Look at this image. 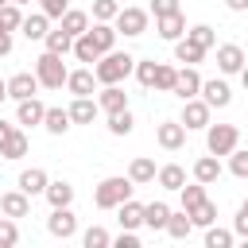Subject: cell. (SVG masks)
Returning <instances> with one entry per match:
<instances>
[{
    "label": "cell",
    "mask_w": 248,
    "mask_h": 248,
    "mask_svg": "<svg viewBox=\"0 0 248 248\" xmlns=\"http://www.w3.org/2000/svg\"><path fill=\"white\" fill-rule=\"evenodd\" d=\"M240 85L248 89V62H244V70H240Z\"/></svg>",
    "instance_id": "cell-54"
},
{
    "label": "cell",
    "mask_w": 248,
    "mask_h": 248,
    "mask_svg": "<svg viewBox=\"0 0 248 248\" xmlns=\"http://www.w3.org/2000/svg\"><path fill=\"white\" fill-rule=\"evenodd\" d=\"M46 232H50V236H58V240H70V236L78 232V217L70 213V205L50 209V217H46Z\"/></svg>",
    "instance_id": "cell-6"
},
{
    "label": "cell",
    "mask_w": 248,
    "mask_h": 248,
    "mask_svg": "<svg viewBox=\"0 0 248 248\" xmlns=\"http://www.w3.org/2000/svg\"><path fill=\"white\" fill-rule=\"evenodd\" d=\"M202 101H205L209 108H225V105L232 101V89H229V81H221V78H209V81H202Z\"/></svg>",
    "instance_id": "cell-8"
},
{
    "label": "cell",
    "mask_w": 248,
    "mask_h": 248,
    "mask_svg": "<svg viewBox=\"0 0 248 248\" xmlns=\"http://www.w3.org/2000/svg\"><path fill=\"white\" fill-rule=\"evenodd\" d=\"M136 190V182L128 174H112V178H101L97 190H93V205L97 209H120V202H128Z\"/></svg>",
    "instance_id": "cell-2"
},
{
    "label": "cell",
    "mask_w": 248,
    "mask_h": 248,
    "mask_svg": "<svg viewBox=\"0 0 248 248\" xmlns=\"http://www.w3.org/2000/svg\"><path fill=\"white\" fill-rule=\"evenodd\" d=\"M16 4H31V0H16Z\"/></svg>",
    "instance_id": "cell-58"
},
{
    "label": "cell",
    "mask_w": 248,
    "mask_h": 248,
    "mask_svg": "<svg viewBox=\"0 0 248 248\" xmlns=\"http://www.w3.org/2000/svg\"><path fill=\"white\" fill-rule=\"evenodd\" d=\"M39 8H43L50 19H62V16H66V8H70V0H39Z\"/></svg>",
    "instance_id": "cell-47"
},
{
    "label": "cell",
    "mask_w": 248,
    "mask_h": 248,
    "mask_svg": "<svg viewBox=\"0 0 248 248\" xmlns=\"http://www.w3.org/2000/svg\"><path fill=\"white\" fill-rule=\"evenodd\" d=\"M0 23H4L8 31H19V27H23V12H19V4H16V0L0 8Z\"/></svg>",
    "instance_id": "cell-43"
},
{
    "label": "cell",
    "mask_w": 248,
    "mask_h": 248,
    "mask_svg": "<svg viewBox=\"0 0 248 248\" xmlns=\"http://www.w3.org/2000/svg\"><path fill=\"white\" fill-rule=\"evenodd\" d=\"M74 58H78V62H89V66H93L97 58H101V46L93 43V35H89V31L74 39Z\"/></svg>",
    "instance_id": "cell-27"
},
{
    "label": "cell",
    "mask_w": 248,
    "mask_h": 248,
    "mask_svg": "<svg viewBox=\"0 0 248 248\" xmlns=\"http://www.w3.org/2000/svg\"><path fill=\"white\" fill-rule=\"evenodd\" d=\"M43 198L50 202V209L70 205V202H74V186H70L66 178H54V182H46V194H43Z\"/></svg>",
    "instance_id": "cell-21"
},
{
    "label": "cell",
    "mask_w": 248,
    "mask_h": 248,
    "mask_svg": "<svg viewBox=\"0 0 248 248\" xmlns=\"http://www.w3.org/2000/svg\"><path fill=\"white\" fill-rule=\"evenodd\" d=\"M159 186H163V190H182V186H186V170H182L178 163L159 167Z\"/></svg>",
    "instance_id": "cell-30"
},
{
    "label": "cell",
    "mask_w": 248,
    "mask_h": 248,
    "mask_svg": "<svg viewBox=\"0 0 248 248\" xmlns=\"http://www.w3.org/2000/svg\"><path fill=\"white\" fill-rule=\"evenodd\" d=\"M229 170H232L236 178H248V151H232V155H229Z\"/></svg>",
    "instance_id": "cell-46"
},
{
    "label": "cell",
    "mask_w": 248,
    "mask_h": 248,
    "mask_svg": "<svg viewBox=\"0 0 248 248\" xmlns=\"http://www.w3.org/2000/svg\"><path fill=\"white\" fill-rule=\"evenodd\" d=\"M4 54H12V31L0 23V58H4Z\"/></svg>",
    "instance_id": "cell-51"
},
{
    "label": "cell",
    "mask_w": 248,
    "mask_h": 248,
    "mask_svg": "<svg viewBox=\"0 0 248 248\" xmlns=\"http://www.w3.org/2000/svg\"><path fill=\"white\" fill-rule=\"evenodd\" d=\"M70 108H46V116H43V128L50 132V136H66L70 132Z\"/></svg>",
    "instance_id": "cell-25"
},
{
    "label": "cell",
    "mask_w": 248,
    "mask_h": 248,
    "mask_svg": "<svg viewBox=\"0 0 248 248\" xmlns=\"http://www.w3.org/2000/svg\"><path fill=\"white\" fill-rule=\"evenodd\" d=\"M35 78H39L43 89H62L66 78H70V70H66V62H62V54L43 50V54L35 58Z\"/></svg>",
    "instance_id": "cell-3"
},
{
    "label": "cell",
    "mask_w": 248,
    "mask_h": 248,
    "mask_svg": "<svg viewBox=\"0 0 248 248\" xmlns=\"http://www.w3.org/2000/svg\"><path fill=\"white\" fill-rule=\"evenodd\" d=\"M128 178H132L136 186H147V182H155V178H159V170H155V159H147V155H136V159H132V167H128Z\"/></svg>",
    "instance_id": "cell-16"
},
{
    "label": "cell",
    "mask_w": 248,
    "mask_h": 248,
    "mask_svg": "<svg viewBox=\"0 0 248 248\" xmlns=\"http://www.w3.org/2000/svg\"><path fill=\"white\" fill-rule=\"evenodd\" d=\"M232 240H236V232H229V229H217V225L205 229V248H229Z\"/></svg>",
    "instance_id": "cell-40"
},
{
    "label": "cell",
    "mask_w": 248,
    "mask_h": 248,
    "mask_svg": "<svg viewBox=\"0 0 248 248\" xmlns=\"http://www.w3.org/2000/svg\"><path fill=\"white\" fill-rule=\"evenodd\" d=\"M167 221H170V205H167V202H151V205H143V225H147L151 232L167 229Z\"/></svg>",
    "instance_id": "cell-22"
},
{
    "label": "cell",
    "mask_w": 248,
    "mask_h": 248,
    "mask_svg": "<svg viewBox=\"0 0 248 248\" xmlns=\"http://www.w3.org/2000/svg\"><path fill=\"white\" fill-rule=\"evenodd\" d=\"M244 50L236 46V43H225V46H217V70L221 74H240L244 70Z\"/></svg>",
    "instance_id": "cell-10"
},
{
    "label": "cell",
    "mask_w": 248,
    "mask_h": 248,
    "mask_svg": "<svg viewBox=\"0 0 248 248\" xmlns=\"http://www.w3.org/2000/svg\"><path fill=\"white\" fill-rule=\"evenodd\" d=\"M16 132V124H8V120H0V151H4V143H8V136Z\"/></svg>",
    "instance_id": "cell-52"
},
{
    "label": "cell",
    "mask_w": 248,
    "mask_h": 248,
    "mask_svg": "<svg viewBox=\"0 0 248 248\" xmlns=\"http://www.w3.org/2000/svg\"><path fill=\"white\" fill-rule=\"evenodd\" d=\"M132 70H136V58H132L128 50H108V54H101V58L93 62V74H97L101 85H120Z\"/></svg>",
    "instance_id": "cell-1"
},
{
    "label": "cell",
    "mask_w": 248,
    "mask_h": 248,
    "mask_svg": "<svg viewBox=\"0 0 248 248\" xmlns=\"http://www.w3.org/2000/svg\"><path fill=\"white\" fill-rule=\"evenodd\" d=\"M186 39H190V43H198L202 50H209V46L217 43V35H213V27H209V23H198V27H190V31H186Z\"/></svg>",
    "instance_id": "cell-38"
},
{
    "label": "cell",
    "mask_w": 248,
    "mask_h": 248,
    "mask_svg": "<svg viewBox=\"0 0 248 248\" xmlns=\"http://www.w3.org/2000/svg\"><path fill=\"white\" fill-rule=\"evenodd\" d=\"M174 81H178V70L167 66V62H159V70H155V89H159V93H170Z\"/></svg>",
    "instance_id": "cell-39"
},
{
    "label": "cell",
    "mask_w": 248,
    "mask_h": 248,
    "mask_svg": "<svg viewBox=\"0 0 248 248\" xmlns=\"http://www.w3.org/2000/svg\"><path fill=\"white\" fill-rule=\"evenodd\" d=\"M35 93H39V78H35V74L23 70V74H12V78H8V97H12V101H27V97H35Z\"/></svg>",
    "instance_id": "cell-12"
},
{
    "label": "cell",
    "mask_w": 248,
    "mask_h": 248,
    "mask_svg": "<svg viewBox=\"0 0 248 248\" xmlns=\"http://www.w3.org/2000/svg\"><path fill=\"white\" fill-rule=\"evenodd\" d=\"M93 85H97V74H93V70H70V78H66V89H70L74 97H89Z\"/></svg>",
    "instance_id": "cell-17"
},
{
    "label": "cell",
    "mask_w": 248,
    "mask_h": 248,
    "mask_svg": "<svg viewBox=\"0 0 248 248\" xmlns=\"http://www.w3.org/2000/svg\"><path fill=\"white\" fill-rule=\"evenodd\" d=\"M174 97H182V101H190V97H198L202 93V74L194 70V66H182L178 70V81H174V89H170Z\"/></svg>",
    "instance_id": "cell-11"
},
{
    "label": "cell",
    "mask_w": 248,
    "mask_h": 248,
    "mask_svg": "<svg viewBox=\"0 0 248 248\" xmlns=\"http://www.w3.org/2000/svg\"><path fill=\"white\" fill-rule=\"evenodd\" d=\"M232 232H236V236H244V240H248V213H244V209H240V213H236V221H232Z\"/></svg>",
    "instance_id": "cell-50"
},
{
    "label": "cell",
    "mask_w": 248,
    "mask_h": 248,
    "mask_svg": "<svg viewBox=\"0 0 248 248\" xmlns=\"http://www.w3.org/2000/svg\"><path fill=\"white\" fill-rule=\"evenodd\" d=\"M0 155H4V159H23V155H27V136L16 128V132L8 136V143H4V151H0Z\"/></svg>",
    "instance_id": "cell-36"
},
{
    "label": "cell",
    "mask_w": 248,
    "mask_h": 248,
    "mask_svg": "<svg viewBox=\"0 0 248 248\" xmlns=\"http://www.w3.org/2000/svg\"><path fill=\"white\" fill-rule=\"evenodd\" d=\"M97 105H101V112H120V108H128V93L120 85H105L97 93Z\"/></svg>",
    "instance_id": "cell-18"
},
{
    "label": "cell",
    "mask_w": 248,
    "mask_h": 248,
    "mask_svg": "<svg viewBox=\"0 0 248 248\" xmlns=\"http://www.w3.org/2000/svg\"><path fill=\"white\" fill-rule=\"evenodd\" d=\"M0 213H8V217H27V213H31V194H23V190L0 194Z\"/></svg>",
    "instance_id": "cell-14"
},
{
    "label": "cell",
    "mask_w": 248,
    "mask_h": 248,
    "mask_svg": "<svg viewBox=\"0 0 248 248\" xmlns=\"http://www.w3.org/2000/svg\"><path fill=\"white\" fill-rule=\"evenodd\" d=\"M190 229H194V221H190V213H186V209H182V213H170L167 232H170L174 240H186V236H190Z\"/></svg>",
    "instance_id": "cell-34"
},
{
    "label": "cell",
    "mask_w": 248,
    "mask_h": 248,
    "mask_svg": "<svg viewBox=\"0 0 248 248\" xmlns=\"http://www.w3.org/2000/svg\"><path fill=\"white\" fill-rule=\"evenodd\" d=\"M120 16V4L116 0H93V19L97 23H112Z\"/></svg>",
    "instance_id": "cell-41"
},
{
    "label": "cell",
    "mask_w": 248,
    "mask_h": 248,
    "mask_svg": "<svg viewBox=\"0 0 248 248\" xmlns=\"http://www.w3.org/2000/svg\"><path fill=\"white\" fill-rule=\"evenodd\" d=\"M186 213H190V221H194V225H202V229H209V225L217 221V205H213L209 198H205L202 205H194V209H186Z\"/></svg>",
    "instance_id": "cell-33"
},
{
    "label": "cell",
    "mask_w": 248,
    "mask_h": 248,
    "mask_svg": "<svg viewBox=\"0 0 248 248\" xmlns=\"http://www.w3.org/2000/svg\"><path fill=\"white\" fill-rule=\"evenodd\" d=\"M132 128H136V120H132V112H128V108L108 112V132H112V136H128Z\"/></svg>",
    "instance_id": "cell-35"
},
{
    "label": "cell",
    "mask_w": 248,
    "mask_h": 248,
    "mask_svg": "<svg viewBox=\"0 0 248 248\" xmlns=\"http://www.w3.org/2000/svg\"><path fill=\"white\" fill-rule=\"evenodd\" d=\"M4 4H12V0H0V8H4Z\"/></svg>",
    "instance_id": "cell-57"
},
{
    "label": "cell",
    "mask_w": 248,
    "mask_h": 248,
    "mask_svg": "<svg viewBox=\"0 0 248 248\" xmlns=\"http://www.w3.org/2000/svg\"><path fill=\"white\" fill-rule=\"evenodd\" d=\"M58 27H62V31H70V35L78 39V35H85V31H89V16H85V12H78V8H66V16H62V23H58Z\"/></svg>",
    "instance_id": "cell-29"
},
{
    "label": "cell",
    "mask_w": 248,
    "mask_h": 248,
    "mask_svg": "<svg viewBox=\"0 0 248 248\" xmlns=\"http://www.w3.org/2000/svg\"><path fill=\"white\" fill-rule=\"evenodd\" d=\"M81 244H85V248H105V244H112V236H108L101 225H93V229L81 232Z\"/></svg>",
    "instance_id": "cell-45"
},
{
    "label": "cell",
    "mask_w": 248,
    "mask_h": 248,
    "mask_svg": "<svg viewBox=\"0 0 248 248\" xmlns=\"http://www.w3.org/2000/svg\"><path fill=\"white\" fill-rule=\"evenodd\" d=\"M240 143V128L236 124H209L205 128V147L209 155H232Z\"/></svg>",
    "instance_id": "cell-4"
},
{
    "label": "cell",
    "mask_w": 248,
    "mask_h": 248,
    "mask_svg": "<svg viewBox=\"0 0 248 248\" xmlns=\"http://www.w3.org/2000/svg\"><path fill=\"white\" fill-rule=\"evenodd\" d=\"M19 108H16V124H27V128H35V124H43V116H46V105L39 101V97H27V101H16Z\"/></svg>",
    "instance_id": "cell-13"
},
{
    "label": "cell",
    "mask_w": 248,
    "mask_h": 248,
    "mask_svg": "<svg viewBox=\"0 0 248 248\" xmlns=\"http://www.w3.org/2000/svg\"><path fill=\"white\" fill-rule=\"evenodd\" d=\"M202 58H205V50H202L198 43H190L186 35H182V39L174 43V62H186V66H198Z\"/></svg>",
    "instance_id": "cell-28"
},
{
    "label": "cell",
    "mask_w": 248,
    "mask_h": 248,
    "mask_svg": "<svg viewBox=\"0 0 248 248\" xmlns=\"http://www.w3.org/2000/svg\"><path fill=\"white\" fill-rule=\"evenodd\" d=\"M31 43H39V39H46V31H50V16L46 12H35V16H23V27H19Z\"/></svg>",
    "instance_id": "cell-20"
},
{
    "label": "cell",
    "mask_w": 248,
    "mask_h": 248,
    "mask_svg": "<svg viewBox=\"0 0 248 248\" xmlns=\"http://www.w3.org/2000/svg\"><path fill=\"white\" fill-rule=\"evenodd\" d=\"M147 19H151V12H143V8H120V16L112 23H116V31H124L128 39H136V35L147 31Z\"/></svg>",
    "instance_id": "cell-5"
},
{
    "label": "cell",
    "mask_w": 248,
    "mask_h": 248,
    "mask_svg": "<svg viewBox=\"0 0 248 248\" xmlns=\"http://www.w3.org/2000/svg\"><path fill=\"white\" fill-rule=\"evenodd\" d=\"M143 225V205L140 202H120V229H140Z\"/></svg>",
    "instance_id": "cell-32"
},
{
    "label": "cell",
    "mask_w": 248,
    "mask_h": 248,
    "mask_svg": "<svg viewBox=\"0 0 248 248\" xmlns=\"http://www.w3.org/2000/svg\"><path fill=\"white\" fill-rule=\"evenodd\" d=\"M12 244H19V225H16V217H0V248H12Z\"/></svg>",
    "instance_id": "cell-42"
},
{
    "label": "cell",
    "mask_w": 248,
    "mask_h": 248,
    "mask_svg": "<svg viewBox=\"0 0 248 248\" xmlns=\"http://www.w3.org/2000/svg\"><path fill=\"white\" fill-rule=\"evenodd\" d=\"M194 178L205 182V186H213V182L221 178V163H217V155H202V159L194 163Z\"/></svg>",
    "instance_id": "cell-26"
},
{
    "label": "cell",
    "mask_w": 248,
    "mask_h": 248,
    "mask_svg": "<svg viewBox=\"0 0 248 248\" xmlns=\"http://www.w3.org/2000/svg\"><path fill=\"white\" fill-rule=\"evenodd\" d=\"M155 70H159V62H147V58L140 62V58H136V78H140L143 89H155Z\"/></svg>",
    "instance_id": "cell-44"
},
{
    "label": "cell",
    "mask_w": 248,
    "mask_h": 248,
    "mask_svg": "<svg viewBox=\"0 0 248 248\" xmlns=\"http://www.w3.org/2000/svg\"><path fill=\"white\" fill-rule=\"evenodd\" d=\"M178 194H182V209H194V205H202V202H205V182H198V178H194V182H190V186H182Z\"/></svg>",
    "instance_id": "cell-37"
},
{
    "label": "cell",
    "mask_w": 248,
    "mask_h": 248,
    "mask_svg": "<svg viewBox=\"0 0 248 248\" xmlns=\"http://www.w3.org/2000/svg\"><path fill=\"white\" fill-rule=\"evenodd\" d=\"M155 140H159V147L178 151L186 143V124L182 120H163V124H155Z\"/></svg>",
    "instance_id": "cell-7"
},
{
    "label": "cell",
    "mask_w": 248,
    "mask_h": 248,
    "mask_svg": "<svg viewBox=\"0 0 248 248\" xmlns=\"http://www.w3.org/2000/svg\"><path fill=\"white\" fill-rule=\"evenodd\" d=\"M229 12H248V0H225Z\"/></svg>",
    "instance_id": "cell-53"
},
{
    "label": "cell",
    "mask_w": 248,
    "mask_h": 248,
    "mask_svg": "<svg viewBox=\"0 0 248 248\" xmlns=\"http://www.w3.org/2000/svg\"><path fill=\"white\" fill-rule=\"evenodd\" d=\"M112 244H116V248H140V236H136V229H124Z\"/></svg>",
    "instance_id": "cell-49"
},
{
    "label": "cell",
    "mask_w": 248,
    "mask_h": 248,
    "mask_svg": "<svg viewBox=\"0 0 248 248\" xmlns=\"http://www.w3.org/2000/svg\"><path fill=\"white\" fill-rule=\"evenodd\" d=\"M97 112H101V105L89 101V97H74V105H70V120L74 124H93Z\"/></svg>",
    "instance_id": "cell-24"
},
{
    "label": "cell",
    "mask_w": 248,
    "mask_h": 248,
    "mask_svg": "<svg viewBox=\"0 0 248 248\" xmlns=\"http://www.w3.org/2000/svg\"><path fill=\"white\" fill-rule=\"evenodd\" d=\"M43 43H46V50H54V54H62V58L74 50V35H70V31H62V27H58V31H46V39H43Z\"/></svg>",
    "instance_id": "cell-31"
},
{
    "label": "cell",
    "mask_w": 248,
    "mask_h": 248,
    "mask_svg": "<svg viewBox=\"0 0 248 248\" xmlns=\"http://www.w3.org/2000/svg\"><path fill=\"white\" fill-rule=\"evenodd\" d=\"M209 105L205 101H198V97H190V101H182V124H186V132L190 128H209Z\"/></svg>",
    "instance_id": "cell-9"
},
{
    "label": "cell",
    "mask_w": 248,
    "mask_h": 248,
    "mask_svg": "<svg viewBox=\"0 0 248 248\" xmlns=\"http://www.w3.org/2000/svg\"><path fill=\"white\" fill-rule=\"evenodd\" d=\"M240 209H244V213H248V198H244V205H240Z\"/></svg>",
    "instance_id": "cell-56"
},
{
    "label": "cell",
    "mask_w": 248,
    "mask_h": 248,
    "mask_svg": "<svg viewBox=\"0 0 248 248\" xmlns=\"http://www.w3.org/2000/svg\"><path fill=\"white\" fill-rule=\"evenodd\" d=\"M46 182H50V178H46L43 167H27V170L19 174V190L31 194V198H35V194H46Z\"/></svg>",
    "instance_id": "cell-19"
},
{
    "label": "cell",
    "mask_w": 248,
    "mask_h": 248,
    "mask_svg": "<svg viewBox=\"0 0 248 248\" xmlns=\"http://www.w3.org/2000/svg\"><path fill=\"white\" fill-rule=\"evenodd\" d=\"M4 97H8V81L0 78V101H4Z\"/></svg>",
    "instance_id": "cell-55"
},
{
    "label": "cell",
    "mask_w": 248,
    "mask_h": 248,
    "mask_svg": "<svg viewBox=\"0 0 248 248\" xmlns=\"http://www.w3.org/2000/svg\"><path fill=\"white\" fill-rule=\"evenodd\" d=\"M178 12V0H151V16L163 19V16H174Z\"/></svg>",
    "instance_id": "cell-48"
},
{
    "label": "cell",
    "mask_w": 248,
    "mask_h": 248,
    "mask_svg": "<svg viewBox=\"0 0 248 248\" xmlns=\"http://www.w3.org/2000/svg\"><path fill=\"white\" fill-rule=\"evenodd\" d=\"M155 31H159V39H167V43H178V39L186 35V16H182V12H174V16H163V19H155Z\"/></svg>",
    "instance_id": "cell-15"
},
{
    "label": "cell",
    "mask_w": 248,
    "mask_h": 248,
    "mask_svg": "<svg viewBox=\"0 0 248 248\" xmlns=\"http://www.w3.org/2000/svg\"><path fill=\"white\" fill-rule=\"evenodd\" d=\"M89 35H93V43L101 46V54H108V50L116 46V35H120V31H116V23H97V19H93Z\"/></svg>",
    "instance_id": "cell-23"
}]
</instances>
